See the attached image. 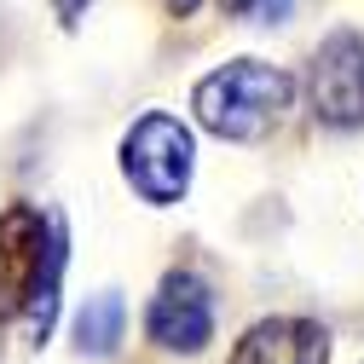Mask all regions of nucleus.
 I'll use <instances>...</instances> for the list:
<instances>
[{
  "mask_svg": "<svg viewBox=\"0 0 364 364\" xmlns=\"http://www.w3.org/2000/svg\"><path fill=\"white\" fill-rule=\"evenodd\" d=\"M289 105H295V75L278 70V64H266V58H232V64L208 70L191 87L197 122L214 133V139H232V145L266 139V133L284 122Z\"/></svg>",
  "mask_w": 364,
  "mask_h": 364,
  "instance_id": "obj_1",
  "label": "nucleus"
},
{
  "mask_svg": "<svg viewBox=\"0 0 364 364\" xmlns=\"http://www.w3.org/2000/svg\"><path fill=\"white\" fill-rule=\"evenodd\" d=\"M191 173H197V139H191V127L179 116L145 110L122 133V179L151 208H173L191 191Z\"/></svg>",
  "mask_w": 364,
  "mask_h": 364,
  "instance_id": "obj_2",
  "label": "nucleus"
},
{
  "mask_svg": "<svg viewBox=\"0 0 364 364\" xmlns=\"http://www.w3.org/2000/svg\"><path fill=\"white\" fill-rule=\"evenodd\" d=\"M58 214H41L29 203H12L0 214V318H18L35 301V284L47 272Z\"/></svg>",
  "mask_w": 364,
  "mask_h": 364,
  "instance_id": "obj_3",
  "label": "nucleus"
},
{
  "mask_svg": "<svg viewBox=\"0 0 364 364\" xmlns=\"http://www.w3.org/2000/svg\"><path fill=\"white\" fill-rule=\"evenodd\" d=\"M306 99L324 127H364V35L358 29L324 35V47L312 53Z\"/></svg>",
  "mask_w": 364,
  "mask_h": 364,
  "instance_id": "obj_4",
  "label": "nucleus"
},
{
  "mask_svg": "<svg viewBox=\"0 0 364 364\" xmlns=\"http://www.w3.org/2000/svg\"><path fill=\"white\" fill-rule=\"evenodd\" d=\"M145 336L162 353H203L214 341V289L197 272H168L145 306Z\"/></svg>",
  "mask_w": 364,
  "mask_h": 364,
  "instance_id": "obj_5",
  "label": "nucleus"
},
{
  "mask_svg": "<svg viewBox=\"0 0 364 364\" xmlns=\"http://www.w3.org/2000/svg\"><path fill=\"white\" fill-rule=\"evenodd\" d=\"M232 364H330V330L318 318H260L232 347Z\"/></svg>",
  "mask_w": 364,
  "mask_h": 364,
  "instance_id": "obj_6",
  "label": "nucleus"
},
{
  "mask_svg": "<svg viewBox=\"0 0 364 364\" xmlns=\"http://www.w3.org/2000/svg\"><path fill=\"white\" fill-rule=\"evenodd\" d=\"M122 324H127V306H122L116 289H105V295H93V301L81 306V318H75V347L93 353V358H105V353H116Z\"/></svg>",
  "mask_w": 364,
  "mask_h": 364,
  "instance_id": "obj_7",
  "label": "nucleus"
},
{
  "mask_svg": "<svg viewBox=\"0 0 364 364\" xmlns=\"http://www.w3.org/2000/svg\"><path fill=\"white\" fill-rule=\"evenodd\" d=\"M232 18H249V23H284L289 18V0H220Z\"/></svg>",
  "mask_w": 364,
  "mask_h": 364,
  "instance_id": "obj_8",
  "label": "nucleus"
}]
</instances>
